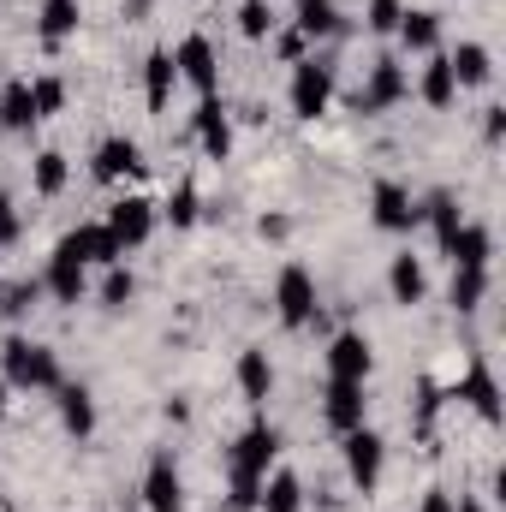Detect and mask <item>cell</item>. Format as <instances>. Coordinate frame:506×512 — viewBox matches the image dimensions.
Wrapping results in <instances>:
<instances>
[{
  "label": "cell",
  "instance_id": "obj_25",
  "mask_svg": "<svg viewBox=\"0 0 506 512\" xmlns=\"http://www.w3.org/2000/svg\"><path fill=\"white\" fill-rule=\"evenodd\" d=\"M417 221H429V233H435V245L447 251V245H453V233H459V203H453L447 191H435V197H429V203L417 209Z\"/></svg>",
  "mask_w": 506,
  "mask_h": 512
},
{
  "label": "cell",
  "instance_id": "obj_20",
  "mask_svg": "<svg viewBox=\"0 0 506 512\" xmlns=\"http://www.w3.org/2000/svg\"><path fill=\"white\" fill-rule=\"evenodd\" d=\"M411 54H435L441 42V12H399V30H393Z\"/></svg>",
  "mask_w": 506,
  "mask_h": 512
},
{
  "label": "cell",
  "instance_id": "obj_9",
  "mask_svg": "<svg viewBox=\"0 0 506 512\" xmlns=\"http://www.w3.org/2000/svg\"><path fill=\"white\" fill-rule=\"evenodd\" d=\"M143 507L149 512H179L185 507V483H179L173 453H155V459H149V471H143Z\"/></svg>",
  "mask_w": 506,
  "mask_h": 512
},
{
  "label": "cell",
  "instance_id": "obj_32",
  "mask_svg": "<svg viewBox=\"0 0 506 512\" xmlns=\"http://www.w3.org/2000/svg\"><path fill=\"white\" fill-rule=\"evenodd\" d=\"M131 292H137L131 268H126V262H114V268H108V280H102V304H108V310H120V304H131Z\"/></svg>",
  "mask_w": 506,
  "mask_h": 512
},
{
  "label": "cell",
  "instance_id": "obj_30",
  "mask_svg": "<svg viewBox=\"0 0 506 512\" xmlns=\"http://www.w3.org/2000/svg\"><path fill=\"white\" fill-rule=\"evenodd\" d=\"M30 102H36V120H54L66 108V84L60 78H30Z\"/></svg>",
  "mask_w": 506,
  "mask_h": 512
},
{
  "label": "cell",
  "instance_id": "obj_6",
  "mask_svg": "<svg viewBox=\"0 0 506 512\" xmlns=\"http://www.w3.org/2000/svg\"><path fill=\"white\" fill-rule=\"evenodd\" d=\"M381 459H387V441H381L370 423L346 429V471H352V483H358V489H376Z\"/></svg>",
  "mask_w": 506,
  "mask_h": 512
},
{
  "label": "cell",
  "instance_id": "obj_14",
  "mask_svg": "<svg viewBox=\"0 0 506 512\" xmlns=\"http://www.w3.org/2000/svg\"><path fill=\"white\" fill-rule=\"evenodd\" d=\"M90 173H96L102 185H114V179H126V173H143V155H137L131 137H102L96 155H90Z\"/></svg>",
  "mask_w": 506,
  "mask_h": 512
},
{
  "label": "cell",
  "instance_id": "obj_16",
  "mask_svg": "<svg viewBox=\"0 0 506 512\" xmlns=\"http://www.w3.org/2000/svg\"><path fill=\"white\" fill-rule=\"evenodd\" d=\"M453 268H489V256H495V239H489V227H477V221H459V233H453Z\"/></svg>",
  "mask_w": 506,
  "mask_h": 512
},
{
  "label": "cell",
  "instance_id": "obj_36",
  "mask_svg": "<svg viewBox=\"0 0 506 512\" xmlns=\"http://www.w3.org/2000/svg\"><path fill=\"white\" fill-rule=\"evenodd\" d=\"M274 48H280V60H286V66H298V60H304V48H310V42H304V36H298V30H280V42H274Z\"/></svg>",
  "mask_w": 506,
  "mask_h": 512
},
{
  "label": "cell",
  "instance_id": "obj_18",
  "mask_svg": "<svg viewBox=\"0 0 506 512\" xmlns=\"http://www.w3.org/2000/svg\"><path fill=\"white\" fill-rule=\"evenodd\" d=\"M173 84H179V66H173V54H167V48H155V54L143 60V96H149V108H155V114L167 108Z\"/></svg>",
  "mask_w": 506,
  "mask_h": 512
},
{
  "label": "cell",
  "instance_id": "obj_12",
  "mask_svg": "<svg viewBox=\"0 0 506 512\" xmlns=\"http://www.w3.org/2000/svg\"><path fill=\"white\" fill-rule=\"evenodd\" d=\"M370 215H376L381 233H411V227H417V203H411V191L393 185V179H381L376 191H370Z\"/></svg>",
  "mask_w": 506,
  "mask_h": 512
},
{
  "label": "cell",
  "instance_id": "obj_7",
  "mask_svg": "<svg viewBox=\"0 0 506 512\" xmlns=\"http://www.w3.org/2000/svg\"><path fill=\"white\" fill-rule=\"evenodd\" d=\"M405 90H411L405 66H399V60H376V66H370V84L352 96V108H358V114H381V108H393Z\"/></svg>",
  "mask_w": 506,
  "mask_h": 512
},
{
  "label": "cell",
  "instance_id": "obj_29",
  "mask_svg": "<svg viewBox=\"0 0 506 512\" xmlns=\"http://www.w3.org/2000/svg\"><path fill=\"white\" fill-rule=\"evenodd\" d=\"M36 191H42V197H60V191H66V155H60V149H42V155H36Z\"/></svg>",
  "mask_w": 506,
  "mask_h": 512
},
{
  "label": "cell",
  "instance_id": "obj_34",
  "mask_svg": "<svg viewBox=\"0 0 506 512\" xmlns=\"http://www.w3.org/2000/svg\"><path fill=\"white\" fill-rule=\"evenodd\" d=\"M399 12H405L399 0H370V18H364V24H370L376 36H393V30H399Z\"/></svg>",
  "mask_w": 506,
  "mask_h": 512
},
{
  "label": "cell",
  "instance_id": "obj_37",
  "mask_svg": "<svg viewBox=\"0 0 506 512\" xmlns=\"http://www.w3.org/2000/svg\"><path fill=\"white\" fill-rule=\"evenodd\" d=\"M18 239V209H12V197H0V245H12Z\"/></svg>",
  "mask_w": 506,
  "mask_h": 512
},
{
  "label": "cell",
  "instance_id": "obj_35",
  "mask_svg": "<svg viewBox=\"0 0 506 512\" xmlns=\"http://www.w3.org/2000/svg\"><path fill=\"white\" fill-rule=\"evenodd\" d=\"M36 292H42L36 280H30V286H6V292H0V310H6V316H24V310L36 304Z\"/></svg>",
  "mask_w": 506,
  "mask_h": 512
},
{
  "label": "cell",
  "instance_id": "obj_24",
  "mask_svg": "<svg viewBox=\"0 0 506 512\" xmlns=\"http://www.w3.org/2000/svg\"><path fill=\"white\" fill-rule=\"evenodd\" d=\"M417 96H423L429 108H453L459 84H453V66H447V54H435V60L423 66V78H417Z\"/></svg>",
  "mask_w": 506,
  "mask_h": 512
},
{
  "label": "cell",
  "instance_id": "obj_2",
  "mask_svg": "<svg viewBox=\"0 0 506 512\" xmlns=\"http://www.w3.org/2000/svg\"><path fill=\"white\" fill-rule=\"evenodd\" d=\"M286 102H292L298 120H322L328 102H334V66H322L316 54H304V60L292 66V90H286Z\"/></svg>",
  "mask_w": 506,
  "mask_h": 512
},
{
  "label": "cell",
  "instance_id": "obj_42",
  "mask_svg": "<svg viewBox=\"0 0 506 512\" xmlns=\"http://www.w3.org/2000/svg\"><path fill=\"white\" fill-rule=\"evenodd\" d=\"M227 512H233V507H227Z\"/></svg>",
  "mask_w": 506,
  "mask_h": 512
},
{
  "label": "cell",
  "instance_id": "obj_11",
  "mask_svg": "<svg viewBox=\"0 0 506 512\" xmlns=\"http://www.w3.org/2000/svg\"><path fill=\"white\" fill-rule=\"evenodd\" d=\"M191 137H197V149H203L209 161H227V155H233V126H227V108H221L215 96L197 102V114H191Z\"/></svg>",
  "mask_w": 506,
  "mask_h": 512
},
{
  "label": "cell",
  "instance_id": "obj_33",
  "mask_svg": "<svg viewBox=\"0 0 506 512\" xmlns=\"http://www.w3.org/2000/svg\"><path fill=\"white\" fill-rule=\"evenodd\" d=\"M239 30H245L251 42H262V36L274 30V12H268V0H245V6H239Z\"/></svg>",
  "mask_w": 506,
  "mask_h": 512
},
{
  "label": "cell",
  "instance_id": "obj_5",
  "mask_svg": "<svg viewBox=\"0 0 506 512\" xmlns=\"http://www.w3.org/2000/svg\"><path fill=\"white\" fill-rule=\"evenodd\" d=\"M173 66H179V78H185L197 96H215V84H221V60H215L209 36H185V42L173 48Z\"/></svg>",
  "mask_w": 506,
  "mask_h": 512
},
{
  "label": "cell",
  "instance_id": "obj_10",
  "mask_svg": "<svg viewBox=\"0 0 506 512\" xmlns=\"http://www.w3.org/2000/svg\"><path fill=\"white\" fill-rule=\"evenodd\" d=\"M370 364L376 358H370V340L364 334L346 328V334L328 340V382H370Z\"/></svg>",
  "mask_w": 506,
  "mask_h": 512
},
{
  "label": "cell",
  "instance_id": "obj_41",
  "mask_svg": "<svg viewBox=\"0 0 506 512\" xmlns=\"http://www.w3.org/2000/svg\"><path fill=\"white\" fill-rule=\"evenodd\" d=\"M6 393H12V387H6V376H0V417H6Z\"/></svg>",
  "mask_w": 506,
  "mask_h": 512
},
{
  "label": "cell",
  "instance_id": "obj_40",
  "mask_svg": "<svg viewBox=\"0 0 506 512\" xmlns=\"http://www.w3.org/2000/svg\"><path fill=\"white\" fill-rule=\"evenodd\" d=\"M453 512H489L483 501H453Z\"/></svg>",
  "mask_w": 506,
  "mask_h": 512
},
{
  "label": "cell",
  "instance_id": "obj_27",
  "mask_svg": "<svg viewBox=\"0 0 506 512\" xmlns=\"http://www.w3.org/2000/svg\"><path fill=\"white\" fill-rule=\"evenodd\" d=\"M0 126L6 131L42 126V120H36V102H30V84H6V90H0Z\"/></svg>",
  "mask_w": 506,
  "mask_h": 512
},
{
  "label": "cell",
  "instance_id": "obj_19",
  "mask_svg": "<svg viewBox=\"0 0 506 512\" xmlns=\"http://www.w3.org/2000/svg\"><path fill=\"white\" fill-rule=\"evenodd\" d=\"M387 292L399 298V304H423V292H429V274H423V262L405 251L393 256V268H387Z\"/></svg>",
  "mask_w": 506,
  "mask_h": 512
},
{
  "label": "cell",
  "instance_id": "obj_15",
  "mask_svg": "<svg viewBox=\"0 0 506 512\" xmlns=\"http://www.w3.org/2000/svg\"><path fill=\"white\" fill-rule=\"evenodd\" d=\"M447 66H453V84H459V90H483V84L495 78V54H489L483 42H459V48L447 54Z\"/></svg>",
  "mask_w": 506,
  "mask_h": 512
},
{
  "label": "cell",
  "instance_id": "obj_22",
  "mask_svg": "<svg viewBox=\"0 0 506 512\" xmlns=\"http://www.w3.org/2000/svg\"><path fill=\"white\" fill-rule=\"evenodd\" d=\"M292 30H298L304 42H316V36H340V6H334V0H298Z\"/></svg>",
  "mask_w": 506,
  "mask_h": 512
},
{
  "label": "cell",
  "instance_id": "obj_31",
  "mask_svg": "<svg viewBox=\"0 0 506 512\" xmlns=\"http://www.w3.org/2000/svg\"><path fill=\"white\" fill-rule=\"evenodd\" d=\"M197 215H203V197H197V185L185 179V185L167 197V221H173V227H197Z\"/></svg>",
  "mask_w": 506,
  "mask_h": 512
},
{
  "label": "cell",
  "instance_id": "obj_4",
  "mask_svg": "<svg viewBox=\"0 0 506 512\" xmlns=\"http://www.w3.org/2000/svg\"><path fill=\"white\" fill-rule=\"evenodd\" d=\"M447 399H465V405H471V411H477L483 423H501V417H506V405H501V382H495V370H489L483 358H471V364H465V382L453 387Z\"/></svg>",
  "mask_w": 506,
  "mask_h": 512
},
{
  "label": "cell",
  "instance_id": "obj_17",
  "mask_svg": "<svg viewBox=\"0 0 506 512\" xmlns=\"http://www.w3.org/2000/svg\"><path fill=\"white\" fill-rule=\"evenodd\" d=\"M54 399H60V423H66L72 435H90V429H96V399H90L84 382H60Z\"/></svg>",
  "mask_w": 506,
  "mask_h": 512
},
{
  "label": "cell",
  "instance_id": "obj_1",
  "mask_svg": "<svg viewBox=\"0 0 506 512\" xmlns=\"http://www.w3.org/2000/svg\"><path fill=\"white\" fill-rule=\"evenodd\" d=\"M0 376H6V387H42V393H54L60 387V358L48 346H36V340L12 334L6 352H0Z\"/></svg>",
  "mask_w": 506,
  "mask_h": 512
},
{
  "label": "cell",
  "instance_id": "obj_8",
  "mask_svg": "<svg viewBox=\"0 0 506 512\" xmlns=\"http://www.w3.org/2000/svg\"><path fill=\"white\" fill-rule=\"evenodd\" d=\"M114 239H120V251H137L149 233H155V203L149 197H120L114 209H108V221H102Z\"/></svg>",
  "mask_w": 506,
  "mask_h": 512
},
{
  "label": "cell",
  "instance_id": "obj_13",
  "mask_svg": "<svg viewBox=\"0 0 506 512\" xmlns=\"http://www.w3.org/2000/svg\"><path fill=\"white\" fill-rule=\"evenodd\" d=\"M364 411H370V399H364V382H328L322 393V417H328V429H358L364 423Z\"/></svg>",
  "mask_w": 506,
  "mask_h": 512
},
{
  "label": "cell",
  "instance_id": "obj_21",
  "mask_svg": "<svg viewBox=\"0 0 506 512\" xmlns=\"http://www.w3.org/2000/svg\"><path fill=\"white\" fill-rule=\"evenodd\" d=\"M78 0H42V18H36V30H42V42L48 48H60L66 36H78Z\"/></svg>",
  "mask_w": 506,
  "mask_h": 512
},
{
  "label": "cell",
  "instance_id": "obj_38",
  "mask_svg": "<svg viewBox=\"0 0 506 512\" xmlns=\"http://www.w3.org/2000/svg\"><path fill=\"white\" fill-rule=\"evenodd\" d=\"M483 137H489V143L506 137V108H489V114H483Z\"/></svg>",
  "mask_w": 506,
  "mask_h": 512
},
{
  "label": "cell",
  "instance_id": "obj_26",
  "mask_svg": "<svg viewBox=\"0 0 506 512\" xmlns=\"http://www.w3.org/2000/svg\"><path fill=\"white\" fill-rule=\"evenodd\" d=\"M262 512H298L304 507V483L292 477V471H274V477H262Z\"/></svg>",
  "mask_w": 506,
  "mask_h": 512
},
{
  "label": "cell",
  "instance_id": "obj_28",
  "mask_svg": "<svg viewBox=\"0 0 506 512\" xmlns=\"http://www.w3.org/2000/svg\"><path fill=\"white\" fill-rule=\"evenodd\" d=\"M489 298V268H453V310L471 316Z\"/></svg>",
  "mask_w": 506,
  "mask_h": 512
},
{
  "label": "cell",
  "instance_id": "obj_39",
  "mask_svg": "<svg viewBox=\"0 0 506 512\" xmlns=\"http://www.w3.org/2000/svg\"><path fill=\"white\" fill-rule=\"evenodd\" d=\"M417 512H453V495H447V489H429V495H423V507Z\"/></svg>",
  "mask_w": 506,
  "mask_h": 512
},
{
  "label": "cell",
  "instance_id": "obj_23",
  "mask_svg": "<svg viewBox=\"0 0 506 512\" xmlns=\"http://www.w3.org/2000/svg\"><path fill=\"white\" fill-rule=\"evenodd\" d=\"M239 387H245V399L262 405L268 393H274V364H268V352L251 346V352H239Z\"/></svg>",
  "mask_w": 506,
  "mask_h": 512
},
{
  "label": "cell",
  "instance_id": "obj_3",
  "mask_svg": "<svg viewBox=\"0 0 506 512\" xmlns=\"http://www.w3.org/2000/svg\"><path fill=\"white\" fill-rule=\"evenodd\" d=\"M274 310H280L286 328H310V322H316V310H322V304H316V280H310L298 262L280 268V280H274Z\"/></svg>",
  "mask_w": 506,
  "mask_h": 512
}]
</instances>
